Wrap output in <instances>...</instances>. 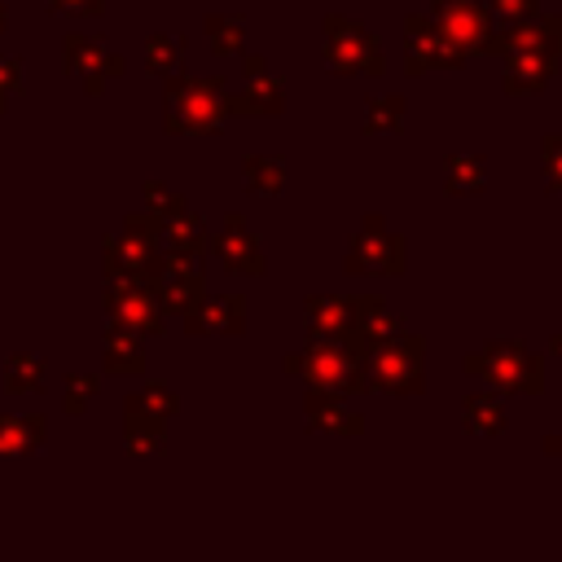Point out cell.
Here are the masks:
<instances>
[{
    "instance_id": "6da1fadb",
    "label": "cell",
    "mask_w": 562,
    "mask_h": 562,
    "mask_svg": "<svg viewBox=\"0 0 562 562\" xmlns=\"http://www.w3.org/2000/svg\"><path fill=\"white\" fill-rule=\"evenodd\" d=\"M285 369L307 378L312 391H338V395H360L369 391L364 373V351L351 338H312L285 356Z\"/></svg>"
},
{
    "instance_id": "7a4b0ae2",
    "label": "cell",
    "mask_w": 562,
    "mask_h": 562,
    "mask_svg": "<svg viewBox=\"0 0 562 562\" xmlns=\"http://www.w3.org/2000/svg\"><path fill=\"white\" fill-rule=\"evenodd\" d=\"M461 364H465V373L483 378L492 391H505V395H540L544 391V360L531 347L509 342V338L465 351Z\"/></svg>"
},
{
    "instance_id": "3957f363",
    "label": "cell",
    "mask_w": 562,
    "mask_h": 562,
    "mask_svg": "<svg viewBox=\"0 0 562 562\" xmlns=\"http://www.w3.org/2000/svg\"><path fill=\"white\" fill-rule=\"evenodd\" d=\"M364 373H369V391H395V395H417L426 386V342L417 334H400L382 347L364 351Z\"/></svg>"
},
{
    "instance_id": "277c9868",
    "label": "cell",
    "mask_w": 562,
    "mask_h": 562,
    "mask_svg": "<svg viewBox=\"0 0 562 562\" xmlns=\"http://www.w3.org/2000/svg\"><path fill=\"white\" fill-rule=\"evenodd\" d=\"M325 66L334 75H382L386 57L369 26H360L356 18L329 13L325 18Z\"/></svg>"
},
{
    "instance_id": "5b68a950",
    "label": "cell",
    "mask_w": 562,
    "mask_h": 562,
    "mask_svg": "<svg viewBox=\"0 0 562 562\" xmlns=\"http://www.w3.org/2000/svg\"><path fill=\"white\" fill-rule=\"evenodd\" d=\"M408 263V241L386 228L382 215H364V224L356 228V237L347 241V272H364V277H400Z\"/></svg>"
},
{
    "instance_id": "8992f818",
    "label": "cell",
    "mask_w": 562,
    "mask_h": 562,
    "mask_svg": "<svg viewBox=\"0 0 562 562\" xmlns=\"http://www.w3.org/2000/svg\"><path fill=\"white\" fill-rule=\"evenodd\" d=\"M430 26L461 53H483L492 40V18L479 0H435L430 4Z\"/></svg>"
},
{
    "instance_id": "52a82bcc",
    "label": "cell",
    "mask_w": 562,
    "mask_h": 562,
    "mask_svg": "<svg viewBox=\"0 0 562 562\" xmlns=\"http://www.w3.org/2000/svg\"><path fill=\"white\" fill-rule=\"evenodd\" d=\"M465 61V53L461 48H452L435 26H430V18H408L404 22V70L408 75H426V70H452V66H461Z\"/></svg>"
},
{
    "instance_id": "ba28073f",
    "label": "cell",
    "mask_w": 562,
    "mask_h": 562,
    "mask_svg": "<svg viewBox=\"0 0 562 562\" xmlns=\"http://www.w3.org/2000/svg\"><path fill=\"white\" fill-rule=\"evenodd\" d=\"M404 334V321L378 299V294H351V342L360 347V351H369V347H382V342H391V338H400Z\"/></svg>"
},
{
    "instance_id": "9c48e42d",
    "label": "cell",
    "mask_w": 562,
    "mask_h": 562,
    "mask_svg": "<svg viewBox=\"0 0 562 562\" xmlns=\"http://www.w3.org/2000/svg\"><path fill=\"white\" fill-rule=\"evenodd\" d=\"M303 413H307V426L325 430V435H360L364 430V413L338 391H307Z\"/></svg>"
},
{
    "instance_id": "30bf717a",
    "label": "cell",
    "mask_w": 562,
    "mask_h": 562,
    "mask_svg": "<svg viewBox=\"0 0 562 562\" xmlns=\"http://www.w3.org/2000/svg\"><path fill=\"white\" fill-rule=\"evenodd\" d=\"M303 316H307L312 338H347L351 334V299H342V294H307Z\"/></svg>"
},
{
    "instance_id": "8fae6325",
    "label": "cell",
    "mask_w": 562,
    "mask_h": 562,
    "mask_svg": "<svg viewBox=\"0 0 562 562\" xmlns=\"http://www.w3.org/2000/svg\"><path fill=\"white\" fill-rule=\"evenodd\" d=\"M461 422H465V430H474V435H501V430L509 426L505 404H501L496 391H470V395L461 400Z\"/></svg>"
},
{
    "instance_id": "7c38bea8",
    "label": "cell",
    "mask_w": 562,
    "mask_h": 562,
    "mask_svg": "<svg viewBox=\"0 0 562 562\" xmlns=\"http://www.w3.org/2000/svg\"><path fill=\"white\" fill-rule=\"evenodd\" d=\"M404 114H408V101H404L400 92H391V97H369V101H364L360 132H364V136H395V132H404Z\"/></svg>"
},
{
    "instance_id": "4fadbf2b",
    "label": "cell",
    "mask_w": 562,
    "mask_h": 562,
    "mask_svg": "<svg viewBox=\"0 0 562 562\" xmlns=\"http://www.w3.org/2000/svg\"><path fill=\"white\" fill-rule=\"evenodd\" d=\"M487 184V162L483 154H452L448 158V193L452 198H470Z\"/></svg>"
},
{
    "instance_id": "5bb4252c",
    "label": "cell",
    "mask_w": 562,
    "mask_h": 562,
    "mask_svg": "<svg viewBox=\"0 0 562 562\" xmlns=\"http://www.w3.org/2000/svg\"><path fill=\"white\" fill-rule=\"evenodd\" d=\"M224 255L233 268H250V272H263V255H259V241L233 220V233L224 237Z\"/></svg>"
},
{
    "instance_id": "9a60e30c",
    "label": "cell",
    "mask_w": 562,
    "mask_h": 562,
    "mask_svg": "<svg viewBox=\"0 0 562 562\" xmlns=\"http://www.w3.org/2000/svg\"><path fill=\"white\" fill-rule=\"evenodd\" d=\"M246 176H250V184H255L259 193H277V189L285 184V162H281L277 154H255V158L246 162Z\"/></svg>"
},
{
    "instance_id": "2e32d148",
    "label": "cell",
    "mask_w": 562,
    "mask_h": 562,
    "mask_svg": "<svg viewBox=\"0 0 562 562\" xmlns=\"http://www.w3.org/2000/svg\"><path fill=\"white\" fill-rule=\"evenodd\" d=\"M487 9V18H501L505 26L514 22H531L540 13V0H479Z\"/></svg>"
},
{
    "instance_id": "e0dca14e",
    "label": "cell",
    "mask_w": 562,
    "mask_h": 562,
    "mask_svg": "<svg viewBox=\"0 0 562 562\" xmlns=\"http://www.w3.org/2000/svg\"><path fill=\"white\" fill-rule=\"evenodd\" d=\"M540 167H544L549 189L562 193V136H558V132H549V136L540 140Z\"/></svg>"
},
{
    "instance_id": "ac0fdd59",
    "label": "cell",
    "mask_w": 562,
    "mask_h": 562,
    "mask_svg": "<svg viewBox=\"0 0 562 562\" xmlns=\"http://www.w3.org/2000/svg\"><path fill=\"white\" fill-rule=\"evenodd\" d=\"M281 105H285V88H281V79H255V83H250V110L272 114V110H281Z\"/></svg>"
},
{
    "instance_id": "d6986e66",
    "label": "cell",
    "mask_w": 562,
    "mask_h": 562,
    "mask_svg": "<svg viewBox=\"0 0 562 562\" xmlns=\"http://www.w3.org/2000/svg\"><path fill=\"white\" fill-rule=\"evenodd\" d=\"M549 356H558V360H562V334H553V338H549Z\"/></svg>"
}]
</instances>
